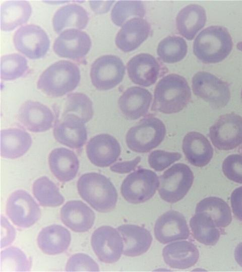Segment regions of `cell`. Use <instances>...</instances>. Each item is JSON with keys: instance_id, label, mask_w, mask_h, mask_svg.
<instances>
[{"instance_id": "obj_30", "label": "cell", "mask_w": 242, "mask_h": 272, "mask_svg": "<svg viewBox=\"0 0 242 272\" xmlns=\"http://www.w3.org/2000/svg\"><path fill=\"white\" fill-rule=\"evenodd\" d=\"M88 20V14L82 7L71 4L61 7L55 13L53 27L57 33L66 29H83L86 27Z\"/></svg>"}, {"instance_id": "obj_27", "label": "cell", "mask_w": 242, "mask_h": 272, "mask_svg": "<svg viewBox=\"0 0 242 272\" xmlns=\"http://www.w3.org/2000/svg\"><path fill=\"white\" fill-rule=\"evenodd\" d=\"M71 241L70 232L64 227L52 225L43 228L37 237V243L42 251L55 255L66 251Z\"/></svg>"}, {"instance_id": "obj_24", "label": "cell", "mask_w": 242, "mask_h": 272, "mask_svg": "<svg viewBox=\"0 0 242 272\" xmlns=\"http://www.w3.org/2000/svg\"><path fill=\"white\" fill-rule=\"evenodd\" d=\"M162 255L165 262L173 268L186 269L198 261L199 252L194 244L182 241L172 243L164 247Z\"/></svg>"}, {"instance_id": "obj_32", "label": "cell", "mask_w": 242, "mask_h": 272, "mask_svg": "<svg viewBox=\"0 0 242 272\" xmlns=\"http://www.w3.org/2000/svg\"><path fill=\"white\" fill-rule=\"evenodd\" d=\"M193 235L198 242L213 246L218 241L220 232L212 218L205 213H196L190 221Z\"/></svg>"}, {"instance_id": "obj_33", "label": "cell", "mask_w": 242, "mask_h": 272, "mask_svg": "<svg viewBox=\"0 0 242 272\" xmlns=\"http://www.w3.org/2000/svg\"><path fill=\"white\" fill-rule=\"evenodd\" d=\"M61 117H72L80 119L84 123L93 115V104L90 99L81 93L68 95L60 108Z\"/></svg>"}, {"instance_id": "obj_43", "label": "cell", "mask_w": 242, "mask_h": 272, "mask_svg": "<svg viewBox=\"0 0 242 272\" xmlns=\"http://www.w3.org/2000/svg\"><path fill=\"white\" fill-rule=\"evenodd\" d=\"M1 247L11 243L14 239L15 231L5 218L1 217Z\"/></svg>"}, {"instance_id": "obj_10", "label": "cell", "mask_w": 242, "mask_h": 272, "mask_svg": "<svg viewBox=\"0 0 242 272\" xmlns=\"http://www.w3.org/2000/svg\"><path fill=\"white\" fill-rule=\"evenodd\" d=\"M6 213L15 225L26 228L34 225L39 220L41 210L29 193L19 189L13 192L8 198Z\"/></svg>"}, {"instance_id": "obj_14", "label": "cell", "mask_w": 242, "mask_h": 272, "mask_svg": "<svg viewBox=\"0 0 242 272\" xmlns=\"http://www.w3.org/2000/svg\"><path fill=\"white\" fill-rule=\"evenodd\" d=\"M92 42L85 32L76 29L63 31L53 44V50L59 56L73 59L84 57L90 50Z\"/></svg>"}, {"instance_id": "obj_18", "label": "cell", "mask_w": 242, "mask_h": 272, "mask_svg": "<svg viewBox=\"0 0 242 272\" xmlns=\"http://www.w3.org/2000/svg\"><path fill=\"white\" fill-rule=\"evenodd\" d=\"M152 98L151 94L147 89L132 87L121 95L118 104L121 112L126 118L136 120L147 114Z\"/></svg>"}, {"instance_id": "obj_21", "label": "cell", "mask_w": 242, "mask_h": 272, "mask_svg": "<svg viewBox=\"0 0 242 272\" xmlns=\"http://www.w3.org/2000/svg\"><path fill=\"white\" fill-rule=\"evenodd\" d=\"M151 28L149 23L140 18L127 21L117 33L115 44L124 52L132 51L138 47L149 36Z\"/></svg>"}, {"instance_id": "obj_2", "label": "cell", "mask_w": 242, "mask_h": 272, "mask_svg": "<svg viewBox=\"0 0 242 272\" xmlns=\"http://www.w3.org/2000/svg\"><path fill=\"white\" fill-rule=\"evenodd\" d=\"M77 188L81 197L99 212H110L116 206V190L110 180L101 174L82 175L78 180Z\"/></svg>"}, {"instance_id": "obj_41", "label": "cell", "mask_w": 242, "mask_h": 272, "mask_svg": "<svg viewBox=\"0 0 242 272\" xmlns=\"http://www.w3.org/2000/svg\"><path fill=\"white\" fill-rule=\"evenodd\" d=\"M66 269L67 271H98L97 263L89 255L77 253L68 259Z\"/></svg>"}, {"instance_id": "obj_6", "label": "cell", "mask_w": 242, "mask_h": 272, "mask_svg": "<svg viewBox=\"0 0 242 272\" xmlns=\"http://www.w3.org/2000/svg\"><path fill=\"white\" fill-rule=\"evenodd\" d=\"M194 178L188 165L181 163L173 165L160 177L158 192L161 198L169 203L181 200L191 187Z\"/></svg>"}, {"instance_id": "obj_11", "label": "cell", "mask_w": 242, "mask_h": 272, "mask_svg": "<svg viewBox=\"0 0 242 272\" xmlns=\"http://www.w3.org/2000/svg\"><path fill=\"white\" fill-rule=\"evenodd\" d=\"M125 66L122 59L114 55H105L96 59L91 67L90 77L99 90L111 89L123 80Z\"/></svg>"}, {"instance_id": "obj_19", "label": "cell", "mask_w": 242, "mask_h": 272, "mask_svg": "<svg viewBox=\"0 0 242 272\" xmlns=\"http://www.w3.org/2000/svg\"><path fill=\"white\" fill-rule=\"evenodd\" d=\"M53 135L58 142L75 149L82 148L87 139L84 123L79 118L72 117H61L57 120Z\"/></svg>"}, {"instance_id": "obj_39", "label": "cell", "mask_w": 242, "mask_h": 272, "mask_svg": "<svg viewBox=\"0 0 242 272\" xmlns=\"http://www.w3.org/2000/svg\"><path fill=\"white\" fill-rule=\"evenodd\" d=\"M30 267V262L18 248L10 247L1 253V271H27Z\"/></svg>"}, {"instance_id": "obj_38", "label": "cell", "mask_w": 242, "mask_h": 272, "mask_svg": "<svg viewBox=\"0 0 242 272\" xmlns=\"http://www.w3.org/2000/svg\"><path fill=\"white\" fill-rule=\"evenodd\" d=\"M26 59L18 53L3 55L1 58V78L11 81L22 77L28 70Z\"/></svg>"}, {"instance_id": "obj_12", "label": "cell", "mask_w": 242, "mask_h": 272, "mask_svg": "<svg viewBox=\"0 0 242 272\" xmlns=\"http://www.w3.org/2000/svg\"><path fill=\"white\" fill-rule=\"evenodd\" d=\"M13 41L16 48L31 59L43 57L50 45L46 33L40 27L33 24L18 29L14 34Z\"/></svg>"}, {"instance_id": "obj_34", "label": "cell", "mask_w": 242, "mask_h": 272, "mask_svg": "<svg viewBox=\"0 0 242 272\" xmlns=\"http://www.w3.org/2000/svg\"><path fill=\"white\" fill-rule=\"evenodd\" d=\"M200 212L210 216L217 227H226L232 221L230 207L224 200L217 197H206L198 203L195 213Z\"/></svg>"}, {"instance_id": "obj_3", "label": "cell", "mask_w": 242, "mask_h": 272, "mask_svg": "<svg viewBox=\"0 0 242 272\" xmlns=\"http://www.w3.org/2000/svg\"><path fill=\"white\" fill-rule=\"evenodd\" d=\"M80 81L78 66L68 60L57 61L40 76L37 88L52 97H58L73 91Z\"/></svg>"}, {"instance_id": "obj_44", "label": "cell", "mask_w": 242, "mask_h": 272, "mask_svg": "<svg viewBox=\"0 0 242 272\" xmlns=\"http://www.w3.org/2000/svg\"><path fill=\"white\" fill-rule=\"evenodd\" d=\"M230 202L234 215L238 220L242 221V186L232 191Z\"/></svg>"}, {"instance_id": "obj_31", "label": "cell", "mask_w": 242, "mask_h": 272, "mask_svg": "<svg viewBox=\"0 0 242 272\" xmlns=\"http://www.w3.org/2000/svg\"><path fill=\"white\" fill-rule=\"evenodd\" d=\"M31 6L26 1H8L1 7V28L10 31L26 23L31 14Z\"/></svg>"}, {"instance_id": "obj_36", "label": "cell", "mask_w": 242, "mask_h": 272, "mask_svg": "<svg viewBox=\"0 0 242 272\" xmlns=\"http://www.w3.org/2000/svg\"><path fill=\"white\" fill-rule=\"evenodd\" d=\"M188 46L181 37L169 36L162 39L159 43L157 52L164 62L172 63L182 60L186 55Z\"/></svg>"}, {"instance_id": "obj_1", "label": "cell", "mask_w": 242, "mask_h": 272, "mask_svg": "<svg viewBox=\"0 0 242 272\" xmlns=\"http://www.w3.org/2000/svg\"><path fill=\"white\" fill-rule=\"evenodd\" d=\"M191 98V89L186 79L177 74H169L156 86L152 110L165 114L177 113L188 104Z\"/></svg>"}, {"instance_id": "obj_25", "label": "cell", "mask_w": 242, "mask_h": 272, "mask_svg": "<svg viewBox=\"0 0 242 272\" xmlns=\"http://www.w3.org/2000/svg\"><path fill=\"white\" fill-rule=\"evenodd\" d=\"M124 243L123 254L131 257L139 256L150 248L152 237L146 228L135 225L125 224L117 228Z\"/></svg>"}, {"instance_id": "obj_8", "label": "cell", "mask_w": 242, "mask_h": 272, "mask_svg": "<svg viewBox=\"0 0 242 272\" xmlns=\"http://www.w3.org/2000/svg\"><path fill=\"white\" fill-rule=\"evenodd\" d=\"M195 95L208 102L214 108L225 106L230 99L228 83L206 72H199L192 78Z\"/></svg>"}, {"instance_id": "obj_5", "label": "cell", "mask_w": 242, "mask_h": 272, "mask_svg": "<svg viewBox=\"0 0 242 272\" xmlns=\"http://www.w3.org/2000/svg\"><path fill=\"white\" fill-rule=\"evenodd\" d=\"M165 134L163 122L154 116H148L130 128L126 136V142L132 151L147 153L159 145Z\"/></svg>"}, {"instance_id": "obj_40", "label": "cell", "mask_w": 242, "mask_h": 272, "mask_svg": "<svg viewBox=\"0 0 242 272\" xmlns=\"http://www.w3.org/2000/svg\"><path fill=\"white\" fill-rule=\"evenodd\" d=\"M182 157L181 154L163 150H155L149 155L150 166L156 171H161Z\"/></svg>"}, {"instance_id": "obj_35", "label": "cell", "mask_w": 242, "mask_h": 272, "mask_svg": "<svg viewBox=\"0 0 242 272\" xmlns=\"http://www.w3.org/2000/svg\"><path fill=\"white\" fill-rule=\"evenodd\" d=\"M32 190L35 197L41 206L55 207L61 205L64 201L58 187L46 176L36 180Z\"/></svg>"}, {"instance_id": "obj_20", "label": "cell", "mask_w": 242, "mask_h": 272, "mask_svg": "<svg viewBox=\"0 0 242 272\" xmlns=\"http://www.w3.org/2000/svg\"><path fill=\"white\" fill-rule=\"evenodd\" d=\"M160 66L156 58L148 53H140L133 57L127 63L129 78L135 84L149 87L156 81Z\"/></svg>"}, {"instance_id": "obj_13", "label": "cell", "mask_w": 242, "mask_h": 272, "mask_svg": "<svg viewBox=\"0 0 242 272\" xmlns=\"http://www.w3.org/2000/svg\"><path fill=\"white\" fill-rule=\"evenodd\" d=\"M91 243L98 259L105 263L116 262L123 252L122 237L110 226H103L96 229L92 234Z\"/></svg>"}, {"instance_id": "obj_37", "label": "cell", "mask_w": 242, "mask_h": 272, "mask_svg": "<svg viewBox=\"0 0 242 272\" xmlns=\"http://www.w3.org/2000/svg\"><path fill=\"white\" fill-rule=\"evenodd\" d=\"M146 10L143 3L140 1H119L112 9L111 18L116 25H123L130 18L143 17Z\"/></svg>"}, {"instance_id": "obj_17", "label": "cell", "mask_w": 242, "mask_h": 272, "mask_svg": "<svg viewBox=\"0 0 242 272\" xmlns=\"http://www.w3.org/2000/svg\"><path fill=\"white\" fill-rule=\"evenodd\" d=\"M17 118L24 127L34 132L49 130L54 120L53 113L47 106L31 100L27 101L21 105Z\"/></svg>"}, {"instance_id": "obj_46", "label": "cell", "mask_w": 242, "mask_h": 272, "mask_svg": "<svg viewBox=\"0 0 242 272\" xmlns=\"http://www.w3.org/2000/svg\"><path fill=\"white\" fill-rule=\"evenodd\" d=\"M234 258L237 263L242 267V242L235 249Z\"/></svg>"}, {"instance_id": "obj_26", "label": "cell", "mask_w": 242, "mask_h": 272, "mask_svg": "<svg viewBox=\"0 0 242 272\" xmlns=\"http://www.w3.org/2000/svg\"><path fill=\"white\" fill-rule=\"evenodd\" d=\"M48 163L52 173L63 182L73 179L79 168V161L77 155L73 151L65 148L53 150L49 155Z\"/></svg>"}, {"instance_id": "obj_9", "label": "cell", "mask_w": 242, "mask_h": 272, "mask_svg": "<svg viewBox=\"0 0 242 272\" xmlns=\"http://www.w3.org/2000/svg\"><path fill=\"white\" fill-rule=\"evenodd\" d=\"M209 137L220 150H230L242 144V117L234 113L221 115L210 127Z\"/></svg>"}, {"instance_id": "obj_28", "label": "cell", "mask_w": 242, "mask_h": 272, "mask_svg": "<svg viewBox=\"0 0 242 272\" xmlns=\"http://www.w3.org/2000/svg\"><path fill=\"white\" fill-rule=\"evenodd\" d=\"M32 145L30 134L16 128L2 130L1 132V155L7 159H16L22 156Z\"/></svg>"}, {"instance_id": "obj_47", "label": "cell", "mask_w": 242, "mask_h": 272, "mask_svg": "<svg viewBox=\"0 0 242 272\" xmlns=\"http://www.w3.org/2000/svg\"><path fill=\"white\" fill-rule=\"evenodd\" d=\"M237 48L240 51H242V42L238 43L236 45Z\"/></svg>"}, {"instance_id": "obj_15", "label": "cell", "mask_w": 242, "mask_h": 272, "mask_svg": "<svg viewBox=\"0 0 242 272\" xmlns=\"http://www.w3.org/2000/svg\"><path fill=\"white\" fill-rule=\"evenodd\" d=\"M154 235L156 239L162 244L174 241L187 239L190 231L186 220L183 214L170 210L160 216L155 224Z\"/></svg>"}, {"instance_id": "obj_48", "label": "cell", "mask_w": 242, "mask_h": 272, "mask_svg": "<svg viewBox=\"0 0 242 272\" xmlns=\"http://www.w3.org/2000/svg\"><path fill=\"white\" fill-rule=\"evenodd\" d=\"M240 96H241V99L242 100V90H241V91Z\"/></svg>"}, {"instance_id": "obj_7", "label": "cell", "mask_w": 242, "mask_h": 272, "mask_svg": "<svg viewBox=\"0 0 242 272\" xmlns=\"http://www.w3.org/2000/svg\"><path fill=\"white\" fill-rule=\"evenodd\" d=\"M159 185L158 176L154 171L139 169L126 177L122 184L120 192L127 201L137 204L150 199Z\"/></svg>"}, {"instance_id": "obj_29", "label": "cell", "mask_w": 242, "mask_h": 272, "mask_svg": "<svg viewBox=\"0 0 242 272\" xmlns=\"http://www.w3.org/2000/svg\"><path fill=\"white\" fill-rule=\"evenodd\" d=\"M206 21L205 9L198 5H190L178 13L176 18V28L181 35L191 40L204 26Z\"/></svg>"}, {"instance_id": "obj_23", "label": "cell", "mask_w": 242, "mask_h": 272, "mask_svg": "<svg viewBox=\"0 0 242 272\" xmlns=\"http://www.w3.org/2000/svg\"><path fill=\"white\" fill-rule=\"evenodd\" d=\"M183 151L193 165L202 167L207 165L213 155V149L208 140L202 133L191 131L184 137Z\"/></svg>"}, {"instance_id": "obj_42", "label": "cell", "mask_w": 242, "mask_h": 272, "mask_svg": "<svg viewBox=\"0 0 242 272\" xmlns=\"http://www.w3.org/2000/svg\"><path fill=\"white\" fill-rule=\"evenodd\" d=\"M222 171L229 180L242 184V155L232 154L223 161Z\"/></svg>"}, {"instance_id": "obj_22", "label": "cell", "mask_w": 242, "mask_h": 272, "mask_svg": "<svg viewBox=\"0 0 242 272\" xmlns=\"http://www.w3.org/2000/svg\"><path fill=\"white\" fill-rule=\"evenodd\" d=\"M63 223L76 232H85L93 226L95 215L94 212L80 200H71L66 203L60 211Z\"/></svg>"}, {"instance_id": "obj_4", "label": "cell", "mask_w": 242, "mask_h": 272, "mask_svg": "<svg viewBox=\"0 0 242 272\" xmlns=\"http://www.w3.org/2000/svg\"><path fill=\"white\" fill-rule=\"evenodd\" d=\"M231 37L226 28L211 26L202 30L193 44L196 56L205 63H215L224 59L232 48Z\"/></svg>"}, {"instance_id": "obj_45", "label": "cell", "mask_w": 242, "mask_h": 272, "mask_svg": "<svg viewBox=\"0 0 242 272\" xmlns=\"http://www.w3.org/2000/svg\"><path fill=\"white\" fill-rule=\"evenodd\" d=\"M141 161V157H137L133 160L116 163L110 167V170L117 173H127L135 169Z\"/></svg>"}, {"instance_id": "obj_16", "label": "cell", "mask_w": 242, "mask_h": 272, "mask_svg": "<svg viewBox=\"0 0 242 272\" xmlns=\"http://www.w3.org/2000/svg\"><path fill=\"white\" fill-rule=\"evenodd\" d=\"M121 152L118 141L112 135L102 133L91 138L86 145L90 162L100 167H108L115 162Z\"/></svg>"}]
</instances>
